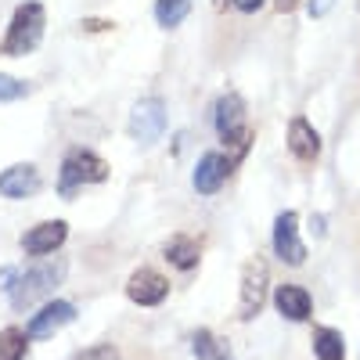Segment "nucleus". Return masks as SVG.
Instances as JSON below:
<instances>
[{
  "mask_svg": "<svg viewBox=\"0 0 360 360\" xmlns=\"http://www.w3.org/2000/svg\"><path fill=\"white\" fill-rule=\"evenodd\" d=\"M295 4H299V0H274V8H278L281 15H288V11H292Z\"/></svg>",
  "mask_w": 360,
  "mask_h": 360,
  "instance_id": "24",
  "label": "nucleus"
},
{
  "mask_svg": "<svg viewBox=\"0 0 360 360\" xmlns=\"http://www.w3.org/2000/svg\"><path fill=\"white\" fill-rule=\"evenodd\" d=\"M72 360H123V356H119V349H115V346H90V349L76 353Z\"/></svg>",
  "mask_w": 360,
  "mask_h": 360,
  "instance_id": "21",
  "label": "nucleus"
},
{
  "mask_svg": "<svg viewBox=\"0 0 360 360\" xmlns=\"http://www.w3.org/2000/svg\"><path fill=\"white\" fill-rule=\"evenodd\" d=\"M332 4H335V0H310L307 8H310V15H314V18H321V15L332 11Z\"/></svg>",
  "mask_w": 360,
  "mask_h": 360,
  "instance_id": "22",
  "label": "nucleus"
},
{
  "mask_svg": "<svg viewBox=\"0 0 360 360\" xmlns=\"http://www.w3.org/2000/svg\"><path fill=\"white\" fill-rule=\"evenodd\" d=\"M44 4L40 0H25V4L15 8L11 15V29H8V37H4V54L11 58H22L29 51H37L40 40H44Z\"/></svg>",
  "mask_w": 360,
  "mask_h": 360,
  "instance_id": "2",
  "label": "nucleus"
},
{
  "mask_svg": "<svg viewBox=\"0 0 360 360\" xmlns=\"http://www.w3.org/2000/svg\"><path fill=\"white\" fill-rule=\"evenodd\" d=\"M191 349H195V356H202V360H217V356H220V349H217V342H213V335H209V332H195V335H191Z\"/></svg>",
  "mask_w": 360,
  "mask_h": 360,
  "instance_id": "20",
  "label": "nucleus"
},
{
  "mask_svg": "<svg viewBox=\"0 0 360 360\" xmlns=\"http://www.w3.org/2000/svg\"><path fill=\"white\" fill-rule=\"evenodd\" d=\"M25 94H29V83L0 72V101H18V98H25Z\"/></svg>",
  "mask_w": 360,
  "mask_h": 360,
  "instance_id": "19",
  "label": "nucleus"
},
{
  "mask_svg": "<svg viewBox=\"0 0 360 360\" xmlns=\"http://www.w3.org/2000/svg\"><path fill=\"white\" fill-rule=\"evenodd\" d=\"M288 152L299 159V162H314L321 155V134L310 127V119L295 115L288 123Z\"/></svg>",
  "mask_w": 360,
  "mask_h": 360,
  "instance_id": "12",
  "label": "nucleus"
},
{
  "mask_svg": "<svg viewBox=\"0 0 360 360\" xmlns=\"http://www.w3.org/2000/svg\"><path fill=\"white\" fill-rule=\"evenodd\" d=\"M274 252L288 266L307 263V245H303V238H299V213H292V209L274 220Z\"/></svg>",
  "mask_w": 360,
  "mask_h": 360,
  "instance_id": "7",
  "label": "nucleus"
},
{
  "mask_svg": "<svg viewBox=\"0 0 360 360\" xmlns=\"http://www.w3.org/2000/svg\"><path fill=\"white\" fill-rule=\"evenodd\" d=\"M127 295H130V303H137V307H159L162 299L169 295V281L159 274V270L141 266L127 281Z\"/></svg>",
  "mask_w": 360,
  "mask_h": 360,
  "instance_id": "8",
  "label": "nucleus"
},
{
  "mask_svg": "<svg viewBox=\"0 0 360 360\" xmlns=\"http://www.w3.org/2000/svg\"><path fill=\"white\" fill-rule=\"evenodd\" d=\"M65 238H69V224H65V220L37 224L33 231L22 234V252H29V256H51V252L62 249Z\"/></svg>",
  "mask_w": 360,
  "mask_h": 360,
  "instance_id": "9",
  "label": "nucleus"
},
{
  "mask_svg": "<svg viewBox=\"0 0 360 360\" xmlns=\"http://www.w3.org/2000/svg\"><path fill=\"white\" fill-rule=\"evenodd\" d=\"M231 169H234V162H231L227 155H220V152H205V155L198 159V166H195V191H198V195H213V191H220V188H224V180L231 176Z\"/></svg>",
  "mask_w": 360,
  "mask_h": 360,
  "instance_id": "10",
  "label": "nucleus"
},
{
  "mask_svg": "<svg viewBox=\"0 0 360 360\" xmlns=\"http://www.w3.org/2000/svg\"><path fill=\"white\" fill-rule=\"evenodd\" d=\"M274 307H278V314L288 317V321H307L310 310H314V299H310V292H307L303 285H281V288L274 292Z\"/></svg>",
  "mask_w": 360,
  "mask_h": 360,
  "instance_id": "14",
  "label": "nucleus"
},
{
  "mask_svg": "<svg viewBox=\"0 0 360 360\" xmlns=\"http://www.w3.org/2000/svg\"><path fill=\"white\" fill-rule=\"evenodd\" d=\"M166 101L162 98H144L134 105L130 112V137L137 144H155L162 134H166Z\"/></svg>",
  "mask_w": 360,
  "mask_h": 360,
  "instance_id": "4",
  "label": "nucleus"
},
{
  "mask_svg": "<svg viewBox=\"0 0 360 360\" xmlns=\"http://www.w3.org/2000/svg\"><path fill=\"white\" fill-rule=\"evenodd\" d=\"M72 317H76V307L72 303H62V299H54V303H47L37 317H29V339H51L58 328H65V324H72Z\"/></svg>",
  "mask_w": 360,
  "mask_h": 360,
  "instance_id": "11",
  "label": "nucleus"
},
{
  "mask_svg": "<svg viewBox=\"0 0 360 360\" xmlns=\"http://www.w3.org/2000/svg\"><path fill=\"white\" fill-rule=\"evenodd\" d=\"M65 278V263L54 259V263H40V266H29L25 274H15V281L8 285V295H11V307L15 310H29L33 303L47 299L58 281Z\"/></svg>",
  "mask_w": 360,
  "mask_h": 360,
  "instance_id": "1",
  "label": "nucleus"
},
{
  "mask_svg": "<svg viewBox=\"0 0 360 360\" xmlns=\"http://www.w3.org/2000/svg\"><path fill=\"white\" fill-rule=\"evenodd\" d=\"M83 29H90V33H101V29H108V22H98V18H94V22H83Z\"/></svg>",
  "mask_w": 360,
  "mask_h": 360,
  "instance_id": "25",
  "label": "nucleus"
},
{
  "mask_svg": "<svg viewBox=\"0 0 360 360\" xmlns=\"http://www.w3.org/2000/svg\"><path fill=\"white\" fill-rule=\"evenodd\" d=\"M217 360H227V356H217Z\"/></svg>",
  "mask_w": 360,
  "mask_h": 360,
  "instance_id": "26",
  "label": "nucleus"
},
{
  "mask_svg": "<svg viewBox=\"0 0 360 360\" xmlns=\"http://www.w3.org/2000/svg\"><path fill=\"white\" fill-rule=\"evenodd\" d=\"M188 11H191V0H159L155 4V18L162 29H176L188 18Z\"/></svg>",
  "mask_w": 360,
  "mask_h": 360,
  "instance_id": "17",
  "label": "nucleus"
},
{
  "mask_svg": "<svg viewBox=\"0 0 360 360\" xmlns=\"http://www.w3.org/2000/svg\"><path fill=\"white\" fill-rule=\"evenodd\" d=\"M314 353L317 360H342L346 356V342L335 328H317L314 332Z\"/></svg>",
  "mask_w": 360,
  "mask_h": 360,
  "instance_id": "16",
  "label": "nucleus"
},
{
  "mask_svg": "<svg viewBox=\"0 0 360 360\" xmlns=\"http://www.w3.org/2000/svg\"><path fill=\"white\" fill-rule=\"evenodd\" d=\"M25 342H29V335L22 328H4V332H0V360H22Z\"/></svg>",
  "mask_w": 360,
  "mask_h": 360,
  "instance_id": "18",
  "label": "nucleus"
},
{
  "mask_svg": "<svg viewBox=\"0 0 360 360\" xmlns=\"http://www.w3.org/2000/svg\"><path fill=\"white\" fill-rule=\"evenodd\" d=\"M202 256V245H198V238H188V234H176L166 242V259L176 266V270H191Z\"/></svg>",
  "mask_w": 360,
  "mask_h": 360,
  "instance_id": "15",
  "label": "nucleus"
},
{
  "mask_svg": "<svg viewBox=\"0 0 360 360\" xmlns=\"http://www.w3.org/2000/svg\"><path fill=\"white\" fill-rule=\"evenodd\" d=\"M266 281H270V270H266V263L259 256L242 266V299H238V317H242V321H252L263 310Z\"/></svg>",
  "mask_w": 360,
  "mask_h": 360,
  "instance_id": "6",
  "label": "nucleus"
},
{
  "mask_svg": "<svg viewBox=\"0 0 360 360\" xmlns=\"http://www.w3.org/2000/svg\"><path fill=\"white\" fill-rule=\"evenodd\" d=\"M234 8H238V11H245V15H252V11L263 8V0H234Z\"/></svg>",
  "mask_w": 360,
  "mask_h": 360,
  "instance_id": "23",
  "label": "nucleus"
},
{
  "mask_svg": "<svg viewBox=\"0 0 360 360\" xmlns=\"http://www.w3.org/2000/svg\"><path fill=\"white\" fill-rule=\"evenodd\" d=\"M40 191V173L37 166H29V162H18L11 169L0 173V195H8V198H29V195H37Z\"/></svg>",
  "mask_w": 360,
  "mask_h": 360,
  "instance_id": "13",
  "label": "nucleus"
},
{
  "mask_svg": "<svg viewBox=\"0 0 360 360\" xmlns=\"http://www.w3.org/2000/svg\"><path fill=\"white\" fill-rule=\"evenodd\" d=\"M108 176V162L94 152H83V148H76V152L65 155L62 162V173H58V191H62L65 198L76 195V188L83 184H101V180Z\"/></svg>",
  "mask_w": 360,
  "mask_h": 360,
  "instance_id": "3",
  "label": "nucleus"
},
{
  "mask_svg": "<svg viewBox=\"0 0 360 360\" xmlns=\"http://www.w3.org/2000/svg\"><path fill=\"white\" fill-rule=\"evenodd\" d=\"M217 134L224 137V144H238V152H245V144L252 141V134L245 130V101L238 94H224L217 101Z\"/></svg>",
  "mask_w": 360,
  "mask_h": 360,
  "instance_id": "5",
  "label": "nucleus"
}]
</instances>
